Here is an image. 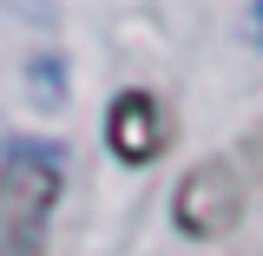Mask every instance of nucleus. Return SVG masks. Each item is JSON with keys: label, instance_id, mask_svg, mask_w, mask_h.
Here are the masks:
<instances>
[{"label": "nucleus", "instance_id": "1", "mask_svg": "<svg viewBox=\"0 0 263 256\" xmlns=\"http://www.w3.org/2000/svg\"><path fill=\"white\" fill-rule=\"evenodd\" d=\"M60 191H66L60 138H13L0 151V256H46Z\"/></svg>", "mask_w": 263, "mask_h": 256}, {"label": "nucleus", "instance_id": "2", "mask_svg": "<svg viewBox=\"0 0 263 256\" xmlns=\"http://www.w3.org/2000/svg\"><path fill=\"white\" fill-rule=\"evenodd\" d=\"M237 217H243V184H237V171L217 158L191 164L184 178H178V191H171V224L184 230V237H224V230H237Z\"/></svg>", "mask_w": 263, "mask_h": 256}, {"label": "nucleus", "instance_id": "3", "mask_svg": "<svg viewBox=\"0 0 263 256\" xmlns=\"http://www.w3.org/2000/svg\"><path fill=\"white\" fill-rule=\"evenodd\" d=\"M105 145H112V158L132 164V171H145V164L164 158V145H171V119H164V105L145 86H132L105 105Z\"/></svg>", "mask_w": 263, "mask_h": 256}]
</instances>
